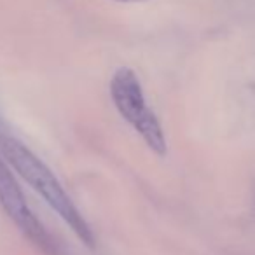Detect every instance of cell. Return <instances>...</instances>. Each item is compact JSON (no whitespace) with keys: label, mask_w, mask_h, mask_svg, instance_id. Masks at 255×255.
<instances>
[{"label":"cell","mask_w":255,"mask_h":255,"mask_svg":"<svg viewBox=\"0 0 255 255\" xmlns=\"http://www.w3.org/2000/svg\"><path fill=\"white\" fill-rule=\"evenodd\" d=\"M0 152L18 171L19 177L32 185L33 191L42 196L44 201L63 219V222L86 247H95V234L89 224L42 159H39L25 143L11 135H0Z\"/></svg>","instance_id":"6da1fadb"},{"label":"cell","mask_w":255,"mask_h":255,"mask_svg":"<svg viewBox=\"0 0 255 255\" xmlns=\"http://www.w3.org/2000/svg\"><path fill=\"white\" fill-rule=\"evenodd\" d=\"M110 96L117 112L124 121L142 136L150 150L157 156H166V138L156 114L147 107L136 74L128 67H121L114 72L110 81Z\"/></svg>","instance_id":"7a4b0ae2"},{"label":"cell","mask_w":255,"mask_h":255,"mask_svg":"<svg viewBox=\"0 0 255 255\" xmlns=\"http://www.w3.org/2000/svg\"><path fill=\"white\" fill-rule=\"evenodd\" d=\"M0 205L5 210L9 219L19 227V231L33 245H37L44 254L54 255L56 250H54V243L51 240L49 233L42 226V222L33 215L18 182L14 180L11 170L5 166L2 159H0Z\"/></svg>","instance_id":"3957f363"},{"label":"cell","mask_w":255,"mask_h":255,"mask_svg":"<svg viewBox=\"0 0 255 255\" xmlns=\"http://www.w3.org/2000/svg\"><path fill=\"white\" fill-rule=\"evenodd\" d=\"M116 2H126V4H136V2H147V0H116Z\"/></svg>","instance_id":"277c9868"},{"label":"cell","mask_w":255,"mask_h":255,"mask_svg":"<svg viewBox=\"0 0 255 255\" xmlns=\"http://www.w3.org/2000/svg\"><path fill=\"white\" fill-rule=\"evenodd\" d=\"M254 91H255V84H254Z\"/></svg>","instance_id":"5b68a950"}]
</instances>
